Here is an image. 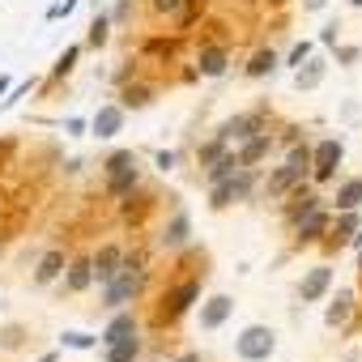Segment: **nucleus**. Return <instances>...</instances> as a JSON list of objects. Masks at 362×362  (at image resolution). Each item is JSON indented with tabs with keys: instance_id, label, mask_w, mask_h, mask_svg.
I'll use <instances>...</instances> for the list:
<instances>
[{
	"instance_id": "f257e3e1",
	"label": "nucleus",
	"mask_w": 362,
	"mask_h": 362,
	"mask_svg": "<svg viewBox=\"0 0 362 362\" xmlns=\"http://www.w3.org/2000/svg\"><path fill=\"white\" fill-rule=\"evenodd\" d=\"M103 179H107V197L124 205V201L141 188L136 153H132V149H115V153H107V158H103Z\"/></svg>"
},
{
	"instance_id": "f03ea898",
	"label": "nucleus",
	"mask_w": 362,
	"mask_h": 362,
	"mask_svg": "<svg viewBox=\"0 0 362 362\" xmlns=\"http://www.w3.org/2000/svg\"><path fill=\"white\" fill-rule=\"evenodd\" d=\"M149 286V269L145 264H124L111 281H103V307L107 311H119V307H132Z\"/></svg>"
},
{
	"instance_id": "7ed1b4c3",
	"label": "nucleus",
	"mask_w": 362,
	"mask_h": 362,
	"mask_svg": "<svg viewBox=\"0 0 362 362\" xmlns=\"http://www.w3.org/2000/svg\"><path fill=\"white\" fill-rule=\"evenodd\" d=\"M201 290H205V273L201 277H179L162 290V303H158V324H175L184 320L197 303H201Z\"/></svg>"
},
{
	"instance_id": "20e7f679",
	"label": "nucleus",
	"mask_w": 362,
	"mask_h": 362,
	"mask_svg": "<svg viewBox=\"0 0 362 362\" xmlns=\"http://www.w3.org/2000/svg\"><path fill=\"white\" fill-rule=\"evenodd\" d=\"M277 354V332L269 324H247L235 337V358L239 362H269Z\"/></svg>"
},
{
	"instance_id": "39448f33",
	"label": "nucleus",
	"mask_w": 362,
	"mask_h": 362,
	"mask_svg": "<svg viewBox=\"0 0 362 362\" xmlns=\"http://www.w3.org/2000/svg\"><path fill=\"white\" fill-rule=\"evenodd\" d=\"M252 192H256V166H243L239 175H230V179H222V184H214V188H209V209L243 205Z\"/></svg>"
},
{
	"instance_id": "423d86ee",
	"label": "nucleus",
	"mask_w": 362,
	"mask_h": 362,
	"mask_svg": "<svg viewBox=\"0 0 362 362\" xmlns=\"http://www.w3.org/2000/svg\"><path fill=\"white\" fill-rule=\"evenodd\" d=\"M345 162V145H341V136H324V141H315L311 145V184H332L337 179V166Z\"/></svg>"
},
{
	"instance_id": "0eeeda50",
	"label": "nucleus",
	"mask_w": 362,
	"mask_h": 362,
	"mask_svg": "<svg viewBox=\"0 0 362 362\" xmlns=\"http://www.w3.org/2000/svg\"><path fill=\"white\" fill-rule=\"evenodd\" d=\"M264 128H269V107H256V111L230 115V119L218 128V136H222L226 145H239V141H247V136H256V132H264Z\"/></svg>"
},
{
	"instance_id": "6e6552de",
	"label": "nucleus",
	"mask_w": 362,
	"mask_h": 362,
	"mask_svg": "<svg viewBox=\"0 0 362 362\" xmlns=\"http://www.w3.org/2000/svg\"><path fill=\"white\" fill-rule=\"evenodd\" d=\"M328 222H332V209H328V205H315V209L298 214V218L290 222V230H294V239H298V243H324Z\"/></svg>"
},
{
	"instance_id": "1a4fd4ad",
	"label": "nucleus",
	"mask_w": 362,
	"mask_h": 362,
	"mask_svg": "<svg viewBox=\"0 0 362 362\" xmlns=\"http://www.w3.org/2000/svg\"><path fill=\"white\" fill-rule=\"evenodd\" d=\"M362 230V209H337V218L328 222V235H324V252H341L349 247V239Z\"/></svg>"
},
{
	"instance_id": "9d476101",
	"label": "nucleus",
	"mask_w": 362,
	"mask_h": 362,
	"mask_svg": "<svg viewBox=\"0 0 362 362\" xmlns=\"http://www.w3.org/2000/svg\"><path fill=\"white\" fill-rule=\"evenodd\" d=\"M192 243V218L184 214V209H175L166 222H162V230H158V247L162 252H184Z\"/></svg>"
},
{
	"instance_id": "9b49d317",
	"label": "nucleus",
	"mask_w": 362,
	"mask_h": 362,
	"mask_svg": "<svg viewBox=\"0 0 362 362\" xmlns=\"http://www.w3.org/2000/svg\"><path fill=\"white\" fill-rule=\"evenodd\" d=\"M192 69H197V77H226V69H230V47H226V43H201Z\"/></svg>"
},
{
	"instance_id": "f8f14e48",
	"label": "nucleus",
	"mask_w": 362,
	"mask_h": 362,
	"mask_svg": "<svg viewBox=\"0 0 362 362\" xmlns=\"http://www.w3.org/2000/svg\"><path fill=\"white\" fill-rule=\"evenodd\" d=\"M230 315H235V298L230 294H209L197 311V324H201V332H218Z\"/></svg>"
},
{
	"instance_id": "ddd939ff",
	"label": "nucleus",
	"mask_w": 362,
	"mask_h": 362,
	"mask_svg": "<svg viewBox=\"0 0 362 362\" xmlns=\"http://www.w3.org/2000/svg\"><path fill=\"white\" fill-rule=\"evenodd\" d=\"M328 290H332V269H328V264H311V269L298 277V303H303V307H307V303H320Z\"/></svg>"
},
{
	"instance_id": "4468645a",
	"label": "nucleus",
	"mask_w": 362,
	"mask_h": 362,
	"mask_svg": "<svg viewBox=\"0 0 362 362\" xmlns=\"http://www.w3.org/2000/svg\"><path fill=\"white\" fill-rule=\"evenodd\" d=\"M124 119H128V111H124L119 103H103V107L94 111V119H90V132H94L98 141H111V136L124 132Z\"/></svg>"
},
{
	"instance_id": "2eb2a0df",
	"label": "nucleus",
	"mask_w": 362,
	"mask_h": 362,
	"mask_svg": "<svg viewBox=\"0 0 362 362\" xmlns=\"http://www.w3.org/2000/svg\"><path fill=\"white\" fill-rule=\"evenodd\" d=\"M124 337H141V320H136V311H132V307L111 311V320H107V328H103L98 345H111V341H124Z\"/></svg>"
},
{
	"instance_id": "dca6fc26",
	"label": "nucleus",
	"mask_w": 362,
	"mask_h": 362,
	"mask_svg": "<svg viewBox=\"0 0 362 362\" xmlns=\"http://www.w3.org/2000/svg\"><path fill=\"white\" fill-rule=\"evenodd\" d=\"M286 205H281V218H286V226L298 218V214H307V209H315V205H324V197L315 192V188H307V179H303V184L298 188H290L286 197H281Z\"/></svg>"
},
{
	"instance_id": "f3484780",
	"label": "nucleus",
	"mask_w": 362,
	"mask_h": 362,
	"mask_svg": "<svg viewBox=\"0 0 362 362\" xmlns=\"http://www.w3.org/2000/svg\"><path fill=\"white\" fill-rule=\"evenodd\" d=\"M90 269H94V281H98V286L111 281V277L124 269V247H119V243H103V247L90 256Z\"/></svg>"
},
{
	"instance_id": "a211bd4d",
	"label": "nucleus",
	"mask_w": 362,
	"mask_h": 362,
	"mask_svg": "<svg viewBox=\"0 0 362 362\" xmlns=\"http://www.w3.org/2000/svg\"><path fill=\"white\" fill-rule=\"evenodd\" d=\"M354 303H358V294H354L349 286H341V290L328 298V307H324V328H345V324L354 320Z\"/></svg>"
},
{
	"instance_id": "6ab92c4d",
	"label": "nucleus",
	"mask_w": 362,
	"mask_h": 362,
	"mask_svg": "<svg viewBox=\"0 0 362 362\" xmlns=\"http://www.w3.org/2000/svg\"><path fill=\"white\" fill-rule=\"evenodd\" d=\"M60 281H64V290H69V294H86V290L94 286V269H90V256H73V260L64 264Z\"/></svg>"
},
{
	"instance_id": "aec40b11",
	"label": "nucleus",
	"mask_w": 362,
	"mask_h": 362,
	"mask_svg": "<svg viewBox=\"0 0 362 362\" xmlns=\"http://www.w3.org/2000/svg\"><path fill=\"white\" fill-rule=\"evenodd\" d=\"M269 149H273V136H269V128L235 145V153H239V162H243V166H260V162L269 158Z\"/></svg>"
},
{
	"instance_id": "412c9836",
	"label": "nucleus",
	"mask_w": 362,
	"mask_h": 362,
	"mask_svg": "<svg viewBox=\"0 0 362 362\" xmlns=\"http://www.w3.org/2000/svg\"><path fill=\"white\" fill-rule=\"evenodd\" d=\"M324 73H328V60H324V56H307V60L294 69V86H298V94L315 90V86L324 81Z\"/></svg>"
},
{
	"instance_id": "4be33fe9",
	"label": "nucleus",
	"mask_w": 362,
	"mask_h": 362,
	"mask_svg": "<svg viewBox=\"0 0 362 362\" xmlns=\"http://www.w3.org/2000/svg\"><path fill=\"white\" fill-rule=\"evenodd\" d=\"M153 98H158V90L145 86V81H124V86H119V107H124V111H145Z\"/></svg>"
},
{
	"instance_id": "5701e85b",
	"label": "nucleus",
	"mask_w": 362,
	"mask_h": 362,
	"mask_svg": "<svg viewBox=\"0 0 362 362\" xmlns=\"http://www.w3.org/2000/svg\"><path fill=\"white\" fill-rule=\"evenodd\" d=\"M64 264H69V256H64L60 247L43 252V256H39V264H35V286H52V281H60Z\"/></svg>"
},
{
	"instance_id": "b1692460",
	"label": "nucleus",
	"mask_w": 362,
	"mask_h": 362,
	"mask_svg": "<svg viewBox=\"0 0 362 362\" xmlns=\"http://www.w3.org/2000/svg\"><path fill=\"white\" fill-rule=\"evenodd\" d=\"M277 64H281V56H277L273 47H260V52H252V60L243 64V73H247L252 81H260V77H273Z\"/></svg>"
},
{
	"instance_id": "393cba45",
	"label": "nucleus",
	"mask_w": 362,
	"mask_h": 362,
	"mask_svg": "<svg viewBox=\"0 0 362 362\" xmlns=\"http://www.w3.org/2000/svg\"><path fill=\"white\" fill-rule=\"evenodd\" d=\"M337 209H362V175H349L337 184V197H332Z\"/></svg>"
},
{
	"instance_id": "a878e982",
	"label": "nucleus",
	"mask_w": 362,
	"mask_h": 362,
	"mask_svg": "<svg viewBox=\"0 0 362 362\" xmlns=\"http://www.w3.org/2000/svg\"><path fill=\"white\" fill-rule=\"evenodd\" d=\"M298 184H303V175H294L290 166H277V170L264 179V192H269L273 201H281V197H286L290 188H298Z\"/></svg>"
},
{
	"instance_id": "bb28decb",
	"label": "nucleus",
	"mask_w": 362,
	"mask_h": 362,
	"mask_svg": "<svg viewBox=\"0 0 362 362\" xmlns=\"http://www.w3.org/2000/svg\"><path fill=\"white\" fill-rule=\"evenodd\" d=\"M239 170H243L239 153H235V149H226L218 162H209V166H205V179H209V188H214V184H222V179H230V175H239Z\"/></svg>"
},
{
	"instance_id": "cd10ccee",
	"label": "nucleus",
	"mask_w": 362,
	"mask_h": 362,
	"mask_svg": "<svg viewBox=\"0 0 362 362\" xmlns=\"http://www.w3.org/2000/svg\"><path fill=\"white\" fill-rule=\"evenodd\" d=\"M136 358H141V337H124V341L103 345V362H136Z\"/></svg>"
},
{
	"instance_id": "c85d7f7f",
	"label": "nucleus",
	"mask_w": 362,
	"mask_h": 362,
	"mask_svg": "<svg viewBox=\"0 0 362 362\" xmlns=\"http://www.w3.org/2000/svg\"><path fill=\"white\" fill-rule=\"evenodd\" d=\"M107 43H111V18H107V13H94V18H90V26H86V43H81V47L103 52Z\"/></svg>"
},
{
	"instance_id": "c756f323",
	"label": "nucleus",
	"mask_w": 362,
	"mask_h": 362,
	"mask_svg": "<svg viewBox=\"0 0 362 362\" xmlns=\"http://www.w3.org/2000/svg\"><path fill=\"white\" fill-rule=\"evenodd\" d=\"M281 166H290L294 175L307 179V175H311V145H307V141H294V145L286 149V162H281Z\"/></svg>"
},
{
	"instance_id": "7c9ffc66",
	"label": "nucleus",
	"mask_w": 362,
	"mask_h": 362,
	"mask_svg": "<svg viewBox=\"0 0 362 362\" xmlns=\"http://www.w3.org/2000/svg\"><path fill=\"white\" fill-rule=\"evenodd\" d=\"M22 345H30V328L26 324H5V328H0V349H5V354H13Z\"/></svg>"
},
{
	"instance_id": "2f4dec72",
	"label": "nucleus",
	"mask_w": 362,
	"mask_h": 362,
	"mask_svg": "<svg viewBox=\"0 0 362 362\" xmlns=\"http://www.w3.org/2000/svg\"><path fill=\"white\" fill-rule=\"evenodd\" d=\"M77 60H81V43H69V47L60 52V60L52 64V81H60V77H69V73L77 69Z\"/></svg>"
},
{
	"instance_id": "473e14b6",
	"label": "nucleus",
	"mask_w": 362,
	"mask_h": 362,
	"mask_svg": "<svg viewBox=\"0 0 362 362\" xmlns=\"http://www.w3.org/2000/svg\"><path fill=\"white\" fill-rule=\"evenodd\" d=\"M226 149H235V145H226V141H222V136L214 132V136H209L205 145H197V166H209V162H218V158H222Z\"/></svg>"
},
{
	"instance_id": "72a5a7b5",
	"label": "nucleus",
	"mask_w": 362,
	"mask_h": 362,
	"mask_svg": "<svg viewBox=\"0 0 362 362\" xmlns=\"http://www.w3.org/2000/svg\"><path fill=\"white\" fill-rule=\"evenodd\" d=\"M60 345L64 349H98V337L81 332V328H69V332H60Z\"/></svg>"
},
{
	"instance_id": "f704fd0d",
	"label": "nucleus",
	"mask_w": 362,
	"mask_h": 362,
	"mask_svg": "<svg viewBox=\"0 0 362 362\" xmlns=\"http://www.w3.org/2000/svg\"><path fill=\"white\" fill-rule=\"evenodd\" d=\"M145 56H162V60H170V56H175V43H170V39H145Z\"/></svg>"
},
{
	"instance_id": "c9c22d12",
	"label": "nucleus",
	"mask_w": 362,
	"mask_h": 362,
	"mask_svg": "<svg viewBox=\"0 0 362 362\" xmlns=\"http://www.w3.org/2000/svg\"><path fill=\"white\" fill-rule=\"evenodd\" d=\"M311 52H315V43H311V39H303V43H294V47H290V56H286V64H290V69H298V64H303V60H307Z\"/></svg>"
},
{
	"instance_id": "e433bc0d",
	"label": "nucleus",
	"mask_w": 362,
	"mask_h": 362,
	"mask_svg": "<svg viewBox=\"0 0 362 362\" xmlns=\"http://www.w3.org/2000/svg\"><path fill=\"white\" fill-rule=\"evenodd\" d=\"M149 5H153V13H162V18H179L184 0H149Z\"/></svg>"
},
{
	"instance_id": "4c0bfd02",
	"label": "nucleus",
	"mask_w": 362,
	"mask_h": 362,
	"mask_svg": "<svg viewBox=\"0 0 362 362\" xmlns=\"http://www.w3.org/2000/svg\"><path fill=\"white\" fill-rule=\"evenodd\" d=\"M30 90H35V77H30V81H22V86L13 90V98H0V111H9V107H18V103H22V98L30 94Z\"/></svg>"
},
{
	"instance_id": "58836bf2",
	"label": "nucleus",
	"mask_w": 362,
	"mask_h": 362,
	"mask_svg": "<svg viewBox=\"0 0 362 362\" xmlns=\"http://www.w3.org/2000/svg\"><path fill=\"white\" fill-rule=\"evenodd\" d=\"M320 43H324V47H337V43H341V22H337V18L320 30Z\"/></svg>"
},
{
	"instance_id": "ea45409f",
	"label": "nucleus",
	"mask_w": 362,
	"mask_h": 362,
	"mask_svg": "<svg viewBox=\"0 0 362 362\" xmlns=\"http://www.w3.org/2000/svg\"><path fill=\"white\" fill-rule=\"evenodd\" d=\"M332 52H337V64H345V69L362 60V47H354V43H349V47H332Z\"/></svg>"
},
{
	"instance_id": "a19ab883",
	"label": "nucleus",
	"mask_w": 362,
	"mask_h": 362,
	"mask_svg": "<svg viewBox=\"0 0 362 362\" xmlns=\"http://www.w3.org/2000/svg\"><path fill=\"white\" fill-rule=\"evenodd\" d=\"M175 162H179V153H175V149H158V153H153V166H158L162 175H166V170H175Z\"/></svg>"
},
{
	"instance_id": "79ce46f5",
	"label": "nucleus",
	"mask_w": 362,
	"mask_h": 362,
	"mask_svg": "<svg viewBox=\"0 0 362 362\" xmlns=\"http://www.w3.org/2000/svg\"><path fill=\"white\" fill-rule=\"evenodd\" d=\"M107 18H111V26H124V22L132 18V0H119V5H115V9H111Z\"/></svg>"
},
{
	"instance_id": "37998d69",
	"label": "nucleus",
	"mask_w": 362,
	"mask_h": 362,
	"mask_svg": "<svg viewBox=\"0 0 362 362\" xmlns=\"http://www.w3.org/2000/svg\"><path fill=\"white\" fill-rule=\"evenodd\" d=\"M73 9H77V0H64V5H52V9H47V22H60V18H69Z\"/></svg>"
},
{
	"instance_id": "c03bdc74",
	"label": "nucleus",
	"mask_w": 362,
	"mask_h": 362,
	"mask_svg": "<svg viewBox=\"0 0 362 362\" xmlns=\"http://www.w3.org/2000/svg\"><path fill=\"white\" fill-rule=\"evenodd\" d=\"M132 77H136V64H132V60H124V64L115 69V77H111V81H115V86H124V81H132Z\"/></svg>"
},
{
	"instance_id": "a18cd8bd",
	"label": "nucleus",
	"mask_w": 362,
	"mask_h": 362,
	"mask_svg": "<svg viewBox=\"0 0 362 362\" xmlns=\"http://www.w3.org/2000/svg\"><path fill=\"white\" fill-rule=\"evenodd\" d=\"M281 141H286V145L303 141V128H298V124H286V128H281Z\"/></svg>"
},
{
	"instance_id": "49530a36",
	"label": "nucleus",
	"mask_w": 362,
	"mask_h": 362,
	"mask_svg": "<svg viewBox=\"0 0 362 362\" xmlns=\"http://www.w3.org/2000/svg\"><path fill=\"white\" fill-rule=\"evenodd\" d=\"M64 132H69V136H81V132H86V119H64Z\"/></svg>"
},
{
	"instance_id": "de8ad7c7",
	"label": "nucleus",
	"mask_w": 362,
	"mask_h": 362,
	"mask_svg": "<svg viewBox=\"0 0 362 362\" xmlns=\"http://www.w3.org/2000/svg\"><path fill=\"white\" fill-rule=\"evenodd\" d=\"M328 0H303V13H324Z\"/></svg>"
},
{
	"instance_id": "09e8293b",
	"label": "nucleus",
	"mask_w": 362,
	"mask_h": 362,
	"mask_svg": "<svg viewBox=\"0 0 362 362\" xmlns=\"http://www.w3.org/2000/svg\"><path fill=\"white\" fill-rule=\"evenodd\" d=\"M175 362H201V354H197V349H184V354L175 358Z\"/></svg>"
},
{
	"instance_id": "8fccbe9b",
	"label": "nucleus",
	"mask_w": 362,
	"mask_h": 362,
	"mask_svg": "<svg viewBox=\"0 0 362 362\" xmlns=\"http://www.w3.org/2000/svg\"><path fill=\"white\" fill-rule=\"evenodd\" d=\"M39 362H60V354H56V349H52V354H43V358H39Z\"/></svg>"
},
{
	"instance_id": "3c124183",
	"label": "nucleus",
	"mask_w": 362,
	"mask_h": 362,
	"mask_svg": "<svg viewBox=\"0 0 362 362\" xmlns=\"http://www.w3.org/2000/svg\"><path fill=\"white\" fill-rule=\"evenodd\" d=\"M358 286H362V247H358Z\"/></svg>"
},
{
	"instance_id": "603ef678",
	"label": "nucleus",
	"mask_w": 362,
	"mask_h": 362,
	"mask_svg": "<svg viewBox=\"0 0 362 362\" xmlns=\"http://www.w3.org/2000/svg\"><path fill=\"white\" fill-rule=\"evenodd\" d=\"M5 90H9V77H0V98H5Z\"/></svg>"
},
{
	"instance_id": "864d4df0",
	"label": "nucleus",
	"mask_w": 362,
	"mask_h": 362,
	"mask_svg": "<svg viewBox=\"0 0 362 362\" xmlns=\"http://www.w3.org/2000/svg\"><path fill=\"white\" fill-rule=\"evenodd\" d=\"M349 5H354V9H362V0H349Z\"/></svg>"
}]
</instances>
